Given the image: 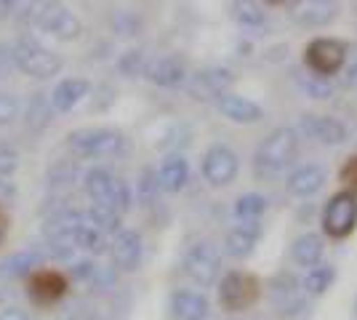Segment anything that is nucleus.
<instances>
[{"label":"nucleus","instance_id":"obj_29","mask_svg":"<svg viewBox=\"0 0 357 320\" xmlns=\"http://www.w3.org/2000/svg\"><path fill=\"white\" fill-rule=\"evenodd\" d=\"M51 121V102L43 93H35L30 99V107H27V123H30L32 131H40L45 128Z\"/></svg>","mask_w":357,"mask_h":320},{"label":"nucleus","instance_id":"obj_13","mask_svg":"<svg viewBox=\"0 0 357 320\" xmlns=\"http://www.w3.org/2000/svg\"><path fill=\"white\" fill-rule=\"evenodd\" d=\"M288 11L291 19L296 22L298 27H326L331 24L336 14H339V6L336 3H328V0H296V3H288Z\"/></svg>","mask_w":357,"mask_h":320},{"label":"nucleus","instance_id":"obj_25","mask_svg":"<svg viewBox=\"0 0 357 320\" xmlns=\"http://www.w3.org/2000/svg\"><path fill=\"white\" fill-rule=\"evenodd\" d=\"M323 251H326L323 238L314 235V232H304V235H298L296 241L291 243V259L298 267H307L310 270V267H314L317 261L323 259Z\"/></svg>","mask_w":357,"mask_h":320},{"label":"nucleus","instance_id":"obj_2","mask_svg":"<svg viewBox=\"0 0 357 320\" xmlns=\"http://www.w3.org/2000/svg\"><path fill=\"white\" fill-rule=\"evenodd\" d=\"M83 187H86L89 198L93 200V206H99V208H109L118 216L131 208L128 184L118 179L115 174H109L107 168H91L86 174V179H83Z\"/></svg>","mask_w":357,"mask_h":320},{"label":"nucleus","instance_id":"obj_26","mask_svg":"<svg viewBox=\"0 0 357 320\" xmlns=\"http://www.w3.org/2000/svg\"><path fill=\"white\" fill-rule=\"evenodd\" d=\"M333 280H336V270L331 264H314L304 275L301 289H304V294H310V296H323L333 286Z\"/></svg>","mask_w":357,"mask_h":320},{"label":"nucleus","instance_id":"obj_22","mask_svg":"<svg viewBox=\"0 0 357 320\" xmlns=\"http://www.w3.org/2000/svg\"><path fill=\"white\" fill-rule=\"evenodd\" d=\"M190 182V163L181 155L165 158L160 171H158V184L165 192H181Z\"/></svg>","mask_w":357,"mask_h":320},{"label":"nucleus","instance_id":"obj_4","mask_svg":"<svg viewBox=\"0 0 357 320\" xmlns=\"http://www.w3.org/2000/svg\"><path fill=\"white\" fill-rule=\"evenodd\" d=\"M67 147L80 158H115L126 150V137L118 128H75L67 134Z\"/></svg>","mask_w":357,"mask_h":320},{"label":"nucleus","instance_id":"obj_39","mask_svg":"<svg viewBox=\"0 0 357 320\" xmlns=\"http://www.w3.org/2000/svg\"><path fill=\"white\" fill-rule=\"evenodd\" d=\"M347 83L352 86V89H357V59L349 64V70H347Z\"/></svg>","mask_w":357,"mask_h":320},{"label":"nucleus","instance_id":"obj_27","mask_svg":"<svg viewBox=\"0 0 357 320\" xmlns=\"http://www.w3.org/2000/svg\"><path fill=\"white\" fill-rule=\"evenodd\" d=\"M267 211V198L259 192H248L235 200V216L240 222H259V216Z\"/></svg>","mask_w":357,"mask_h":320},{"label":"nucleus","instance_id":"obj_12","mask_svg":"<svg viewBox=\"0 0 357 320\" xmlns=\"http://www.w3.org/2000/svg\"><path fill=\"white\" fill-rule=\"evenodd\" d=\"M109 257L112 264L123 270V273H136L142 257H144V243H142V235L136 229H120L118 235H112L109 241Z\"/></svg>","mask_w":357,"mask_h":320},{"label":"nucleus","instance_id":"obj_32","mask_svg":"<svg viewBox=\"0 0 357 320\" xmlns=\"http://www.w3.org/2000/svg\"><path fill=\"white\" fill-rule=\"evenodd\" d=\"M147 61L149 59L144 56V51H139V48H136V51H126L118 61V70L128 77H139V75H144Z\"/></svg>","mask_w":357,"mask_h":320},{"label":"nucleus","instance_id":"obj_8","mask_svg":"<svg viewBox=\"0 0 357 320\" xmlns=\"http://www.w3.org/2000/svg\"><path fill=\"white\" fill-rule=\"evenodd\" d=\"M347 61V46L342 40L333 38H314L310 46L304 48V64L310 67V73L317 77L336 75Z\"/></svg>","mask_w":357,"mask_h":320},{"label":"nucleus","instance_id":"obj_20","mask_svg":"<svg viewBox=\"0 0 357 320\" xmlns=\"http://www.w3.org/2000/svg\"><path fill=\"white\" fill-rule=\"evenodd\" d=\"M171 312L176 320H208V299L197 291H174L171 296Z\"/></svg>","mask_w":357,"mask_h":320},{"label":"nucleus","instance_id":"obj_6","mask_svg":"<svg viewBox=\"0 0 357 320\" xmlns=\"http://www.w3.org/2000/svg\"><path fill=\"white\" fill-rule=\"evenodd\" d=\"M30 19L40 32H48V35H54L59 40H75L83 32L80 19L70 8L59 6V3H38V6L32 3Z\"/></svg>","mask_w":357,"mask_h":320},{"label":"nucleus","instance_id":"obj_36","mask_svg":"<svg viewBox=\"0 0 357 320\" xmlns=\"http://www.w3.org/2000/svg\"><path fill=\"white\" fill-rule=\"evenodd\" d=\"M73 275L77 277V280H93V275H96V264L93 261H77L73 267Z\"/></svg>","mask_w":357,"mask_h":320},{"label":"nucleus","instance_id":"obj_31","mask_svg":"<svg viewBox=\"0 0 357 320\" xmlns=\"http://www.w3.org/2000/svg\"><path fill=\"white\" fill-rule=\"evenodd\" d=\"M136 192H139V200L142 206H155L158 203V195H160V184H158V174L152 168H144L142 176H139V184H136Z\"/></svg>","mask_w":357,"mask_h":320},{"label":"nucleus","instance_id":"obj_35","mask_svg":"<svg viewBox=\"0 0 357 320\" xmlns=\"http://www.w3.org/2000/svg\"><path fill=\"white\" fill-rule=\"evenodd\" d=\"M342 182L347 184V187H352L349 192H355V190H357V155H355V158H349V160L344 163V168H342Z\"/></svg>","mask_w":357,"mask_h":320},{"label":"nucleus","instance_id":"obj_5","mask_svg":"<svg viewBox=\"0 0 357 320\" xmlns=\"http://www.w3.org/2000/svg\"><path fill=\"white\" fill-rule=\"evenodd\" d=\"M259 296H261V283L251 273L229 270L219 283V305L227 312H243L256 305Z\"/></svg>","mask_w":357,"mask_h":320},{"label":"nucleus","instance_id":"obj_37","mask_svg":"<svg viewBox=\"0 0 357 320\" xmlns=\"http://www.w3.org/2000/svg\"><path fill=\"white\" fill-rule=\"evenodd\" d=\"M14 67V56H11V46L0 43V77L8 75V70Z\"/></svg>","mask_w":357,"mask_h":320},{"label":"nucleus","instance_id":"obj_15","mask_svg":"<svg viewBox=\"0 0 357 320\" xmlns=\"http://www.w3.org/2000/svg\"><path fill=\"white\" fill-rule=\"evenodd\" d=\"M144 77L160 89H178L187 83V67L176 56H155L147 61Z\"/></svg>","mask_w":357,"mask_h":320},{"label":"nucleus","instance_id":"obj_9","mask_svg":"<svg viewBox=\"0 0 357 320\" xmlns=\"http://www.w3.org/2000/svg\"><path fill=\"white\" fill-rule=\"evenodd\" d=\"M269 302L275 307L278 315L283 318H296L298 312H304L307 305V294L301 289L298 277L294 273H280L269 280Z\"/></svg>","mask_w":357,"mask_h":320},{"label":"nucleus","instance_id":"obj_17","mask_svg":"<svg viewBox=\"0 0 357 320\" xmlns=\"http://www.w3.org/2000/svg\"><path fill=\"white\" fill-rule=\"evenodd\" d=\"M216 107L224 118H229L238 125H253L264 118V109L256 105L253 99H245V96H238V93H224L216 99Z\"/></svg>","mask_w":357,"mask_h":320},{"label":"nucleus","instance_id":"obj_18","mask_svg":"<svg viewBox=\"0 0 357 320\" xmlns=\"http://www.w3.org/2000/svg\"><path fill=\"white\" fill-rule=\"evenodd\" d=\"M328 174L320 163H307V166H298L291 176H288V192L296 195V198H312L314 192L323 190Z\"/></svg>","mask_w":357,"mask_h":320},{"label":"nucleus","instance_id":"obj_24","mask_svg":"<svg viewBox=\"0 0 357 320\" xmlns=\"http://www.w3.org/2000/svg\"><path fill=\"white\" fill-rule=\"evenodd\" d=\"M38 267H43V254L40 251H16V254L0 261V277L3 280H16V277L30 275Z\"/></svg>","mask_w":357,"mask_h":320},{"label":"nucleus","instance_id":"obj_28","mask_svg":"<svg viewBox=\"0 0 357 320\" xmlns=\"http://www.w3.org/2000/svg\"><path fill=\"white\" fill-rule=\"evenodd\" d=\"M232 16L238 19L243 27H261V24H267V8L253 3V0L235 3L232 6Z\"/></svg>","mask_w":357,"mask_h":320},{"label":"nucleus","instance_id":"obj_23","mask_svg":"<svg viewBox=\"0 0 357 320\" xmlns=\"http://www.w3.org/2000/svg\"><path fill=\"white\" fill-rule=\"evenodd\" d=\"M67 291V283H64V275L59 273H38L30 283V294L38 305H54L59 302Z\"/></svg>","mask_w":357,"mask_h":320},{"label":"nucleus","instance_id":"obj_3","mask_svg":"<svg viewBox=\"0 0 357 320\" xmlns=\"http://www.w3.org/2000/svg\"><path fill=\"white\" fill-rule=\"evenodd\" d=\"M11 56H14L16 67L35 80H48V77L59 75L64 67V59L59 54L40 46L35 38H19L11 46Z\"/></svg>","mask_w":357,"mask_h":320},{"label":"nucleus","instance_id":"obj_30","mask_svg":"<svg viewBox=\"0 0 357 320\" xmlns=\"http://www.w3.org/2000/svg\"><path fill=\"white\" fill-rule=\"evenodd\" d=\"M296 83L298 89L307 93L310 99H328L331 93H333V83L328 80V77H317V75H301V73H296Z\"/></svg>","mask_w":357,"mask_h":320},{"label":"nucleus","instance_id":"obj_33","mask_svg":"<svg viewBox=\"0 0 357 320\" xmlns=\"http://www.w3.org/2000/svg\"><path fill=\"white\" fill-rule=\"evenodd\" d=\"M19 153H16L14 147H8V144H0V179H6V176H11L16 168H19Z\"/></svg>","mask_w":357,"mask_h":320},{"label":"nucleus","instance_id":"obj_16","mask_svg":"<svg viewBox=\"0 0 357 320\" xmlns=\"http://www.w3.org/2000/svg\"><path fill=\"white\" fill-rule=\"evenodd\" d=\"M301 131L307 137L317 139L326 147H339L349 137L347 125L342 121H336V118H328V115H304L301 118Z\"/></svg>","mask_w":357,"mask_h":320},{"label":"nucleus","instance_id":"obj_1","mask_svg":"<svg viewBox=\"0 0 357 320\" xmlns=\"http://www.w3.org/2000/svg\"><path fill=\"white\" fill-rule=\"evenodd\" d=\"M298 147H301V139H298L294 128L280 125V128L269 131L267 137L261 139V144L256 147V153H253V171H256V176H264V179L283 176L285 171L296 163Z\"/></svg>","mask_w":357,"mask_h":320},{"label":"nucleus","instance_id":"obj_19","mask_svg":"<svg viewBox=\"0 0 357 320\" xmlns=\"http://www.w3.org/2000/svg\"><path fill=\"white\" fill-rule=\"evenodd\" d=\"M259 222H240L235 229H229L227 241H224V254L232 257V259H245L251 257L256 243H259Z\"/></svg>","mask_w":357,"mask_h":320},{"label":"nucleus","instance_id":"obj_34","mask_svg":"<svg viewBox=\"0 0 357 320\" xmlns=\"http://www.w3.org/2000/svg\"><path fill=\"white\" fill-rule=\"evenodd\" d=\"M19 115V102L14 93H0V125H8Z\"/></svg>","mask_w":357,"mask_h":320},{"label":"nucleus","instance_id":"obj_14","mask_svg":"<svg viewBox=\"0 0 357 320\" xmlns=\"http://www.w3.org/2000/svg\"><path fill=\"white\" fill-rule=\"evenodd\" d=\"M232 83H235V75L227 67H208L190 77V93L195 99H219Z\"/></svg>","mask_w":357,"mask_h":320},{"label":"nucleus","instance_id":"obj_7","mask_svg":"<svg viewBox=\"0 0 357 320\" xmlns=\"http://www.w3.org/2000/svg\"><path fill=\"white\" fill-rule=\"evenodd\" d=\"M357 227V192L342 190L326 203L323 208V229L328 238L344 241Z\"/></svg>","mask_w":357,"mask_h":320},{"label":"nucleus","instance_id":"obj_11","mask_svg":"<svg viewBox=\"0 0 357 320\" xmlns=\"http://www.w3.org/2000/svg\"><path fill=\"white\" fill-rule=\"evenodd\" d=\"M240 171L238 155L232 153L227 144H213L206 158H203V176L211 187H227L235 182Z\"/></svg>","mask_w":357,"mask_h":320},{"label":"nucleus","instance_id":"obj_38","mask_svg":"<svg viewBox=\"0 0 357 320\" xmlns=\"http://www.w3.org/2000/svg\"><path fill=\"white\" fill-rule=\"evenodd\" d=\"M0 320H30V315L24 310H19V307H8V310L0 312Z\"/></svg>","mask_w":357,"mask_h":320},{"label":"nucleus","instance_id":"obj_21","mask_svg":"<svg viewBox=\"0 0 357 320\" xmlns=\"http://www.w3.org/2000/svg\"><path fill=\"white\" fill-rule=\"evenodd\" d=\"M91 86L89 80H83V77H67V80H61L56 83V89L51 93V109H56V112H70L75 107L80 105L86 96H89Z\"/></svg>","mask_w":357,"mask_h":320},{"label":"nucleus","instance_id":"obj_10","mask_svg":"<svg viewBox=\"0 0 357 320\" xmlns=\"http://www.w3.org/2000/svg\"><path fill=\"white\" fill-rule=\"evenodd\" d=\"M184 273L192 277L200 289H211L222 275V259L211 243H195L184 254Z\"/></svg>","mask_w":357,"mask_h":320},{"label":"nucleus","instance_id":"obj_40","mask_svg":"<svg viewBox=\"0 0 357 320\" xmlns=\"http://www.w3.org/2000/svg\"><path fill=\"white\" fill-rule=\"evenodd\" d=\"M11 11H19V3H0V16H11Z\"/></svg>","mask_w":357,"mask_h":320},{"label":"nucleus","instance_id":"obj_41","mask_svg":"<svg viewBox=\"0 0 357 320\" xmlns=\"http://www.w3.org/2000/svg\"><path fill=\"white\" fill-rule=\"evenodd\" d=\"M6 229H8V219H6V213L0 211V243L6 241Z\"/></svg>","mask_w":357,"mask_h":320}]
</instances>
